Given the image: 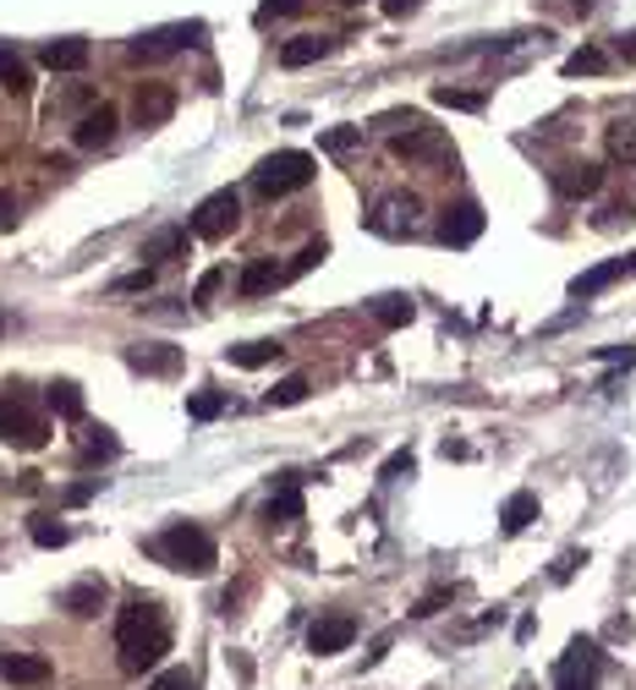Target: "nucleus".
Instances as JSON below:
<instances>
[{
    "label": "nucleus",
    "instance_id": "3c124183",
    "mask_svg": "<svg viewBox=\"0 0 636 690\" xmlns=\"http://www.w3.org/2000/svg\"><path fill=\"white\" fill-rule=\"evenodd\" d=\"M620 56H625V61L636 67V34H631V39H620Z\"/></svg>",
    "mask_w": 636,
    "mask_h": 690
},
{
    "label": "nucleus",
    "instance_id": "6e6d98bb",
    "mask_svg": "<svg viewBox=\"0 0 636 690\" xmlns=\"http://www.w3.org/2000/svg\"><path fill=\"white\" fill-rule=\"evenodd\" d=\"M346 7H357V0H346Z\"/></svg>",
    "mask_w": 636,
    "mask_h": 690
},
{
    "label": "nucleus",
    "instance_id": "f257e3e1",
    "mask_svg": "<svg viewBox=\"0 0 636 690\" xmlns=\"http://www.w3.org/2000/svg\"><path fill=\"white\" fill-rule=\"evenodd\" d=\"M116 652H121V668L127 674H143L154 668L165 652H170V619L154 597H132L116 619Z\"/></svg>",
    "mask_w": 636,
    "mask_h": 690
},
{
    "label": "nucleus",
    "instance_id": "f8f14e48",
    "mask_svg": "<svg viewBox=\"0 0 636 690\" xmlns=\"http://www.w3.org/2000/svg\"><path fill=\"white\" fill-rule=\"evenodd\" d=\"M483 209L478 203H456V209H445V219H439V241L445 247H472L478 236H483Z\"/></svg>",
    "mask_w": 636,
    "mask_h": 690
},
{
    "label": "nucleus",
    "instance_id": "412c9836",
    "mask_svg": "<svg viewBox=\"0 0 636 690\" xmlns=\"http://www.w3.org/2000/svg\"><path fill=\"white\" fill-rule=\"evenodd\" d=\"M532 521H538V493H527V488H521V493H510V499L499 504V532H505V537L527 532Z\"/></svg>",
    "mask_w": 636,
    "mask_h": 690
},
{
    "label": "nucleus",
    "instance_id": "473e14b6",
    "mask_svg": "<svg viewBox=\"0 0 636 690\" xmlns=\"http://www.w3.org/2000/svg\"><path fill=\"white\" fill-rule=\"evenodd\" d=\"M225 412V395H214V390H198V395H187V417L192 423H214Z\"/></svg>",
    "mask_w": 636,
    "mask_h": 690
},
{
    "label": "nucleus",
    "instance_id": "0eeeda50",
    "mask_svg": "<svg viewBox=\"0 0 636 690\" xmlns=\"http://www.w3.org/2000/svg\"><path fill=\"white\" fill-rule=\"evenodd\" d=\"M598 668H603L598 646H592L587 635H576V641H570V652L560 657V685H554V690H592Z\"/></svg>",
    "mask_w": 636,
    "mask_h": 690
},
{
    "label": "nucleus",
    "instance_id": "b1692460",
    "mask_svg": "<svg viewBox=\"0 0 636 690\" xmlns=\"http://www.w3.org/2000/svg\"><path fill=\"white\" fill-rule=\"evenodd\" d=\"M280 352H285V345H274V340H242V345H231V352H225V362L231 368H263Z\"/></svg>",
    "mask_w": 636,
    "mask_h": 690
},
{
    "label": "nucleus",
    "instance_id": "dca6fc26",
    "mask_svg": "<svg viewBox=\"0 0 636 690\" xmlns=\"http://www.w3.org/2000/svg\"><path fill=\"white\" fill-rule=\"evenodd\" d=\"M263 521H274V526L302 521V483H296V472H285V477L274 483V493H269V504H263Z\"/></svg>",
    "mask_w": 636,
    "mask_h": 690
},
{
    "label": "nucleus",
    "instance_id": "f3484780",
    "mask_svg": "<svg viewBox=\"0 0 636 690\" xmlns=\"http://www.w3.org/2000/svg\"><path fill=\"white\" fill-rule=\"evenodd\" d=\"M105 592H110V586H105L99 575H83V581H72V586L61 592V608H67L72 619H94V614L105 608Z\"/></svg>",
    "mask_w": 636,
    "mask_h": 690
},
{
    "label": "nucleus",
    "instance_id": "393cba45",
    "mask_svg": "<svg viewBox=\"0 0 636 690\" xmlns=\"http://www.w3.org/2000/svg\"><path fill=\"white\" fill-rule=\"evenodd\" d=\"M280 279H285V269H274V258H258V263H247V269H242L236 290H242V296H263V290H274Z\"/></svg>",
    "mask_w": 636,
    "mask_h": 690
},
{
    "label": "nucleus",
    "instance_id": "37998d69",
    "mask_svg": "<svg viewBox=\"0 0 636 690\" xmlns=\"http://www.w3.org/2000/svg\"><path fill=\"white\" fill-rule=\"evenodd\" d=\"M603 368H631L636 362V345H609V352H598Z\"/></svg>",
    "mask_w": 636,
    "mask_h": 690
},
{
    "label": "nucleus",
    "instance_id": "bb28decb",
    "mask_svg": "<svg viewBox=\"0 0 636 690\" xmlns=\"http://www.w3.org/2000/svg\"><path fill=\"white\" fill-rule=\"evenodd\" d=\"M368 312H374V323H379V329H407L417 307H412L407 296H379V301H374Z\"/></svg>",
    "mask_w": 636,
    "mask_h": 690
},
{
    "label": "nucleus",
    "instance_id": "a211bd4d",
    "mask_svg": "<svg viewBox=\"0 0 636 690\" xmlns=\"http://www.w3.org/2000/svg\"><path fill=\"white\" fill-rule=\"evenodd\" d=\"M598 187H603V170H598V165H587V159H581V165H560V170H554V192H560V198H592Z\"/></svg>",
    "mask_w": 636,
    "mask_h": 690
},
{
    "label": "nucleus",
    "instance_id": "cd10ccee",
    "mask_svg": "<svg viewBox=\"0 0 636 690\" xmlns=\"http://www.w3.org/2000/svg\"><path fill=\"white\" fill-rule=\"evenodd\" d=\"M28 537H34V548H67L72 526H61L56 515H28Z\"/></svg>",
    "mask_w": 636,
    "mask_h": 690
},
{
    "label": "nucleus",
    "instance_id": "6ab92c4d",
    "mask_svg": "<svg viewBox=\"0 0 636 690\" xmlns=\"http://www.w3.org/2000/svg\"><path fill=\"white\" fill-rule=\"evenodd\" d=\"M89 39H50L45 50H39V61L50 67V72H83L89 67Z\"/></svg>",
    "mask_w": 636,
    "mask_h": 690
},
{
    "label": "nucleus",
    "instance_id": "4468645a",
    "mask_svg": "<svg viewBox=\"0 0 636 690\" xmlns=\"http://www.w3.org/2000/svg\"><path fill=\"white\" fill-rule=\"evenodd\" d=\"M412 214H417V198H379L368 209V230L374 236H407L412 230Z\"/></svg>",
    "mask_w": 636,
    "mask_h": 690
},
{
    "label": "nucleus",
    "instance_id": "c9c22d12",
    "mask_svg": "<svg viewBox=\"0 0 636 690\" xmlns=\"http://www.w3.org/2000/svg\"><path fill=\"white\" fill-rule=\"evenodd\" d=\"M0 83H7L12 94H28V67L12 50H0Z\"/></svg>",
    "mask_w": 636,
    "mask_h": 690
},
{
    "label": "nucleus",
    "instance_id": "6e6552de",
    "mask_svg": "<svg viewBox=\"0 0 636 690\" xmlns=\"http://www.w3.org/2000/svg\"><path fill=\"white\" fill-rule=\"evenodd\" d=\"M352 641H357V619H352V614H318V619L307 624V652H318V657L346 652Z\"/></svg>",
    "mask_w": 636,
    "mask_h": 690
},
{
    "label": "nucleus",
    "instance_id": "a878e982",
    "mask_svg": "<svg viewBox=\"0 0 636 690\" xmlns=\"http://www.w3.org/2000/svg\"><path fill=\"white\" fill-rule=\"evenodd\" d=\"M45 406H50L56 417H67V423H83V390H78L72 379H56V384L45 390Z\"/></svg>",
    "mask_w": 636,
    "mask_h": 690
},
{
    "label": "nucleus",
    "instance_id": "2f4dec72",
    "mask_svg": "<svg viewBox=\"0 0 636 690\" xmlns=\"http://www.w3.org/2000/svg\"><path fill=\"white\" fill-rule=\"evenodd\" d=\"M78 450H83L89 461H94V455H105V461H110V455H121V439H116L110 428H83V439H78Z\"/></svg>",
    "mask_w": 636,
    "mask_h": 690
},
{
    "label": "nucleus",
    "instance_id": "72a5a7b5",
    "mask_svg": "<svg viewBox=\"0 0 636 690\" xmlns=\"http://www.w3.org/2000/svg\"><path fill=\"white\" fill-rule=\"evenodd\" d=\"M330 258V241H307L291 263H285V279H296V274H307V269H318V263H325Z\"/></svg>",
    "mask_w": 636,
    "mask_h": 690
},
{
    "label": "nucleus",
    "instance_id": "39448f33",
    "mask_svg": "<svg viewBox=\"0 0 636 690\" xmlns=\"http://www.w3.org/2000/svg\"><path fill=\"white\" fill-rule=\"evenodd\" d=\"M236 225H242V198H236L231 187L209 192V198L192 209V236H203V241H225Z\"/></svg>",
    "mask_w": 636,
    "mask_h": 690
},
{
    "label": "nucleus",
    "instance_id": "f03ea898",
    "mask_svg": "<svg viewBox=\"0 0 636 690\" xmlns=\"http://www.w3.org/2000/svg\"><path fill=\"white\" fill-rule=\"evenodd\" d=\"M385 127H390V154H396V159L456 170V143L445 138V127L423 121L417 110H407V116H385Z\"/></svg>",
    "mask_w": 636,
    "mask_h": 690
},
{
    "label": "nucleus",
    "instance_id": "ea45409f",
    "mask_svg": "<svg viewBox=\"0 0 636 690\" xmlns=\"http://www.w3.org/2000/svg\"><path fill=\"white\" fill-rule=\"evenodd\" d=\"M291 12H302V0H263V7H258V28H269L274 17H291Z\"/></svg>",
    "mask_w": 636,
    "mask_h": 690
},
{
    "label": "nucleus",
    "instance_id": "5fc2aeb1",
    "mask_svg": "<svg viewBox=\"0 0 636 690\" xmlns=\"http://www.w3.org/2000/svg\"><path fill=\"white\" fill-rule=\"evenodd\" d=\"M625 263H631V269H636V258H625Z\"/></svg>",
    "mask_w": 636,
    "mask_h": 690
},
{
    "label": "nucleus",
    "instance_id": "ddd939ff",
    "mask_svg": "<svg viewBox=\"0 0 636 690\" xmlns=\"http://www.w3.org/2000/svg\"><path fill=\"white\" fill-rule=\"evenodd\" d=\"M116 121H121L116 105H94V110L72 127V143L89 148V154H94V148H110V143H116Z\"/></svg>",
    "mask_w": 636,
    "mask_h": 690
},
{
    "label": "nucleus",
    "instance_id": "864d4df0",
    "mask_svg": "<svg viewBox=\"0 0 636 690\" xmlns=\"http://www.w3.org/2000/svg\"><path fill=\"white\" fill-rule=\"evenodd\" d=\"M7 329H12V312H7V307H0V334H7Z\"/></svg>",
    "mask_w": 636,
    "mask_h": 690
},
{
    "label": "nucleus",
    "instance_id": "e433bc0d",
    "mask_svg": "<svg viewBox=\"0 0 636 690\" xmlns=\"http://www.w3.org/2000/svg\"><path fill=\"white\" fill-rule=\"evenodd\" d=\"M434 105H445V110H483V94H467V88H434Z\"/></svg>",
    "mask_w": 636,
    "mask_h": 690
},
{
    "label": "nucleus",
    "instance_id": "7ed1b4c3",
    "mask_svg": "<svg viewBox=\"0 0 636 690\" xmlns=\"http://www.w3.org/2000/svg\"><path fill=\"white\" fill-rule=\"evenodd\" d=\"M149 554H154L160 564L181 570V575H214V564H220V548H214V537H209L198 521H170V526L149 543Z\"/></svg>",
    "mask_w": 636,
    "mask_h": 690
},
{
    "label": "nucleus",
    "instance_id": "5701e85b",
    "mask_svg": "<svg viewBox=\"0 0 636 690\" xmlns=\"http://www.w3.org/2000/svg\"><path fill=\"white\" fill-rule=\"evenodd\" d=\"M187 252V225H160L149 241H143V258L149 263H170V258H181Z\"/></svg>",
    "mask_w": 636,
    "mask_h": 690
},
{
    "label": "nucleus",
    "instance_id": "a19ab883",
    "mask_svg": "<svg viewBox=\"0 0 636 690\" xmlns=\"http://www.w3.org/2000/svg\"><path fill=\"white\" fill-rule=\"evenodd\" d=\"M379 477H385V483H396V477H412V450H396V455L379 466Z\"/></svg>",
    "mask_w": 636,
    "mask_h": 690
},
{
    "label": "nucleus",
    "instance_id": "9b49d317",
    "mask_svg": "<svg viewBox=\"0 0 636 690\" xmlns=\"http://www.w3.org/2000/svg\"><path fill=\"white\" fill-rule=\"evenodd\" d=\"M0 439H12V444H23V450H45V439H50V428L28 412V406H17V401H0Z\"/></svg>",
    "mask_w": 636,
    "mask_h": 690
},
{
    "label": "nucleus",
    "instance_id": "423d86ee",
    "mask_svg": "<svg viewBox=\"0 0 636 690\" xmlns=\"http://www.w3.org/2000/svg\"><path fill=\"white\" fill-rule=\"evenodd\" d=\"M198 39H203V23H170V28L138 34V39L127 45V56H132V61H170V56H181V50L198 45Z\"/></svg>",
    "mask_w": 636,
    "mask_h": 690
},
{
    "label": "nucleus",
    "instance_id": "58836bf2",
    "mask_svg": "<svg viewBox=\"0 0 636 690\" xmlns=\"http://www.w3.org/2000/svg\"><path fill=\"white\" fill-rule=\"evenodd\" d=\"M149 690H198V679H192L187 668H165V674H154Z\"/></svg>",
    "mask_w": 636,
    "mask_h": 690
},
{
    "label": "nucleus",
    "instance_id": "c03bdc74",
    "mask_svg": "<svg viewBox=\"0 0 636 690\" xmlns=\"http://www.w3.org/2000/svg\"><path fill=\"white\" fill-rule=\"evenodd\" d=\"M99 488H105V477H89V483H72V488H67L61 499H67V504H89V499H94Z\"/></svg>",
    "mask_w": 636,
    "mask_h": 690
},
{
    "label": "nucleus",
    "instance_id": "aec40b11",
    "mask_svg": "<svg viewBox=\"0 0 636 690\" xmlns=\"http://www.w3.org/2000/svg\"><path fill=\"white\" fill-rule=\"evenodd\" d=\"M625 269H631L625 258H609V263H598V269H587V274H576V279H570V296H576V301H587V296H598V290H609V285H614V279H620Z\"/></svg>",
    "mask_w": 636,
    "mask_h": 690
},
{
    "label": "nucleus",
    "instance_id": "9d476101",
    "mask_svg": "<svg viewBox=\"0 0 636 690\" xmlns=\"http://www.w3.org/2000/svg\"><path fill=\"white\" fill-rule=\"evenodd\" d=\"M0 679L17 685V690H45L56 679V668L39 652H0Z\"/></svg>",
    "mask_w": 636,
    "mask_h": 690
},
{
    "label": "nucleus",
    "instance_id": "49530a36",
    "mask_svg": "<svg viewBox=\"0 0 636 690\" xmlns=\"http://www.w3.org/2000/svg\"><path fill=\"white\" fill-rule=\"evenodd\" d=\"M78 105H89V88H72L67 99H56V105H50V121H56V116H67V110H78Z\"/></svg>",
    "mask_w": 636,
    "mask_h": 690
},
{
    "label": "nucleus",
    "instance_id": "7c9ffc66",
    "mask_svg": "<svg viewBox=\"0 0 636 690\" xmlns=\"http://www.w3.org/2000/svg\"><path fill=\"white\" fill-rule=\"evenodd\" d=\"M307 395H313V384H307L302 373H291V379H280V384H274L263 401H269V406H302Z\"/></svg>",
    "mask_w": 636,
    "mask_h": 690
},
{
    "label": "nucleus",
    "instance_id": "c85d7f7f",
    "mask_svg": "<svg viewBox=\"0 0 636 690\" xmlns=\"http://www.w3.org/2000/svg\"><path fill=\"white\" fill-rule=\"evenodd\" d=\"M598 72H609V56L598 45H581L576 56H565V78H598Z\"/></svg>",
    "mask_w": 636,
    "mask_h": 690
},
{
    "label": "nucleus",
    "instance_id": "4c0bfd02",
    "mask_svg": "<svg viewBox=\"0 0 636 690\" xmlns=\"http://www.w3.org/2000/svg\"><path fill=\"white\" fill-rule=\"evenodd\" d=\"M225 279H231V269H209V274H203V279L192 285V301H198V307H209V301H214V296L225 290Z\"/></svg>",
    "mask_w": 636,
    "mask_h": 690
},
{
    "label": "nucleus",
    "instance_id": "de8ad7c7",
    "mask_svg": "<svg viewBox=\"0 0 636 690\" xmlns=\"http://www.w3.org/2000/svg\"><path fill=\"white\" fill-rule=\"evenodd\" d=\"M385 12L390 17H412V12H423V0H385Z\"/></svg>",
    "mask_w": 636,
    "mask_h": 690
},
{
    "label": "nucleus",
    "instance_id": "1a4fd4ad",
    "mask_svg": "<svg viewBox=\"0 0 636 690\" xmlns=\"http://www.w3.org/2000/svg\"><path fill=\"white\" fill-rule=\"evenodd\" d=\"M176 116V88L170 83H138V94H132V121L143 127V132H154V127H165Z\"/></svg>",
    "mask_w": 636,
    "mask_h": 690
},
{
    "label": "nucleus",
    "instance_id": "a18cd8bd",
    "mask_svg": "<svg viewBox=\"0 0 636 690\" xmlns=\"http://www.w3.org/2000/svg\"><path fill=\"white\" fill-rule=\"evenodd\" d=\"M576 564H587V554H560L549 575H554V581H570V575H576Z\"/></svg>",
    "mask_w": 636,
    "mask_h": 690
},
{
    "label": "nucleus",
    "instance_id": "20e7f679",
    "mask_svg": "<svg viewBox=\"0 0 636 690\" xmlns=\"http://www.w3.org/2000/svg\"><path fill=\"white\" fill-rule=\"evenodd\" d=\"M313 176H318V159H313V154H302V148H280V154L258 159V170H252V192H258L263 203H274V198H285V192H302Z\"/></svg>",
    "mask_w": 636,
    "mask_h": 690
},
{
    "label": "nucleus",
    "instance_id": "603ef678",
    "mask_svg": "<svg viewBox=\"0 0 636 690\" xmlns=\"http://www.w3.org/2000/svg\"><path fill=\"white\" fill-rule=\"evenodd\" d=\"M592 7H598V0H570V12H581V17H587Z\"/></svg>",
    "mask_w": 636,
    "mask_h": 690
},
{
    "label": "nucleus",
    "instance_id": "2eb2a0df",
    "mask_svg": "<svg viewBox=\"0 0 636 690\" xmlns=\"http://www.w3.org/2000/svg\"><path fill=\"white\" fill-rule=\"evenodd\" d=\"M127 368L132 373H154V379H176L181 373V352H176V345H132Z\"/></svg>",
    "mask_w": 636,
    "mask_h": 690
},
{
    "label": "nucleus",
    "instance_id": "79ce46f5",
    "mask_svg": "<svg viewBox=\"0 0 636 690\" xmlns=\"http://www.w3.org/2000/svg\"><path fill=\"white\" fill-rule=\"evenodd\" d=\"M450 597H456V586H434V592H428V597H423V603H417L412 614H417V619H428V614H439V608H445Z\"/></svg>",
    "mask_w": 636,
    "mask_h": 690
},
{
    "label": "nucleus",
    "instance_id": "8fccbe9b",
    "mask_svg": "<svg viewBox=\"0 0 636 690\" xmlns=\"http://www.w3.org/2000/svg\"><path fill=\"white\" fill-rule=\"evenodd\" d=\"M149 279H154V274H149V269H138V274H127V279H116V290H143Z\"/></svg>",
    "mask_w": 636,
    "mask_h": 690
},
{
    "label": "nucleus",
    "instance_id": "c756f323",
    "mask_svg": "<svg viewBox=\"0 0 636 690\" xmlns=\"http://www.w3.org/2000/svg\"><path fill=\"white\" fill-rule=\"evenodd\" d=\"M609 159L614 165H636V121H614L609 127Z\"/></svg>",
    "mask_w": 636,
    "mask_h": 690
},
{
    "label": "nucleus",
    "instance_id": "f704fd0d",
    "mask_svg": "<svg viewBox=\"0 0 636 690\" xmlns=\"http://www.w3.org/2000/svg\"><path fill=\"white\" fill-rule=\"evenodd\" d=\"M363 143V127H330L325 138H318V148H325V154H352Z\"/></svg>",
    "mask_w": 636,
    "mask_h": 690
},
{
    "label": "nucleus",
    "instance_id": "09e8293b",
    "mask_svg": "<svg viewBox=\"0 0 636 690\" xmlns=\"http://www.w3.org/2000/svg\"><path fill=\"white\" fill-rule=\"evenodd\" d=\"M17 225V203H12V192H0V230H12Z\"/></svg>",
    "mask_w": 636,
    "mask_h": 690
},
{
    "label": "nucleus",
    "instance_id": "4be33fe9",
    "mask_svg": "<svg viewBox=\"0 0 636 690\" xmlns=\"http://www.w3.org/2000/svg\"><path fill=\"white\" fill-rule=\"evenodd\" d=\"M335 50V39H318V34H302V39H291V45H280V67H313V61H325Z\"/></svg>",
    "mask_w": 636,
    "mask_h": 690
}]
</instances>
